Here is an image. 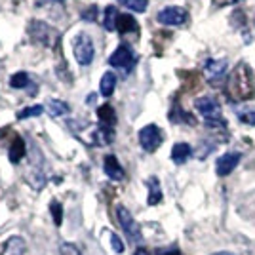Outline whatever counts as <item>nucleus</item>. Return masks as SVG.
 <instances>
[{
    "instance_id": "a211bd4d",
    "label": "nucleus",
    "mask_w": 255,
    "mask_h": 255,
    "mask_svg": "<svg viewBox=\"0 0 255 255\" xmlns=\"http://www.w3.org/2000/svg\"><path fill=\"white\" fill-rule=\"evenodd\" d=\"M115 88H117V76L113 75V71H107L105 75L101 76V84H99L101 96L111 97L115 94Z\"/></svg>"
},
{
    "instance_id": "2eb2a0df",
    "label": "nucleus",
    "mask_w": 255,
    "mask_h": 255,
    "mask_svg": "<svg viewBox=\"0 0 255 255\" xmlns=\"http://www.w3.org/2000/svg\"><path fill=\"white\" fill-rule=\"evenodd\" d=\"M191 154H192V149L189 143H175L173 149H171V160L175 164H185Z\"/></svg>"
},
{
    "instance_id": "f3484780",
    "label": "nucleus",
    "mask_w": 255,
    "mask_h": 255,
    "mask_svg": "<svg viewBox=\"0 0 255 255\" xmlns=\"http://www.w3.org/2000/svg\"><path fill=\"white\" fill-rule=\"evenodd\" d=\"M97 118H99V124H103V126H115L117 124V115H115V109L105 103V105H101L97 109Z\"/></svg>"
},
{
    "instance_id": "f704fd0d",
    "label": "nucleus",
    "mask_w": 255,
    "mask_h": 255,
    "mask_svg": "<svg viewBox=\"0 0 255 255\" xmlns=\"http://www.w3.org/2000/svg\"><path fill=\"white\" fill-rule=\"evenodd\" d=\"M213 255H233V254H229V252H217V254H213Z\"/></svg>"
},
{
    "instance_id": "dca6fc26",
    "label": "nucleus",
    "mask_w": 255,
    "mask_h": 255,
    "mask_svg": "<svg viewBox=\"0 0 255 255\" xmlns=\"http://www.w3.org/2000/svg\"><path fill=\"white\" fill-rule=\"evenodd\" d=\"M25 254V240L21 236H11L10 240L4 244L2 255H23Z\"/></svg>"
},
{
    "instance_id": "7c9ffc66",
    "label": "nucleus",
    "mask_w": 255,
    "mask_h": 255,
    "mask_svg": "<svg viewBox=\"0 0 255 255\" xmlns=\"http://www.w3.org/2000/svg\"><path fill=\"white\" fill-rule=\"evenodd\" d=\"M65 2H67V0H36V2H34V6H36V8H46V6H50V4H59V6H63Z\"/></svg>"
},
{
    "instance_id": "bb28decb",
    "label": "nucleus",
    "mask_w": 255,
    "mask_h": 255,
    "mask_svg": "<svg viewBox=\"0 0 255 255\" xmlns=\"http://www.w3.org/2000/svg\"><path fill=\"white\" fill-rule=\"evenodd\" d=\"M238 120L248 126H255V109H244L238 113Z\"/></svg>"
},
{
    "instance_id": "39448f33",
    "label": "nucleus",
    "mask_w": 255,
    "mask_h": 255,
    "mask_svg": "<svg viewBox=\"0 0 255 255\" xmlns=\"http://www.w3.org/2000/svg\"><path fill=\"white\" fill-rule=\"evenodd\" d=\"M73 52H75L78 65H82V67H88V65L94 61V53H96L94 42H92V38L86 32L76 34L75 42H73Z\"/></svg>"
},
{
    "instance_id": "4be33fe9",
    "label": "nucleus",
    "mask_w": 255,
    "mask_h": 255,
    "mask_svg": "<svg viewBox=\"0 0 255 255\" xmlns=\"http://www.w3.org/2000/svg\"><path fill=\"white\" fill-rule=\"evenodd\" d=\"M44 113V105H32V107H25V109H21L17 115H15V118L17 120H27V118H34V117H40Z\"/></svg>"
},
{
    "instance_id": "20e7f679",
    "label": "nucleus",
    "mask_w": 255,
    "mask_h": 255,
    "mask_svg": "<svg viewBox=\"0 0 255 255\" xmlns=\"http://www.w3.org/2000/svg\"><path fill=\"white\" fill-rule=\"evenodd\" d=\"M135 61H137L135 53H133V50H131L129 46H126V44H120L117 50L113 52V55L109 57V65L118 69V71H122L124 75H128V73L133 69Z\"/></svg>"
},
{
    "instance_id": "cd10ccee",
    "label": "nucleus",
    "mask_w": 255,
    "mask_h": 255,
    "mask_svg": "<svg viewBox=\"0 0 255 255\" xmlns=\"http://www.w3.org/2000/svg\"><path fill=\"white\" fill-rule=\"evenodd\" d=\"M80 15H82V19H84V21L94 23V21H97V15H99V8H97V6H88V8H86V10L82 11Z\"/></svg>"
},
{
    "instance_id": "412c9836",
    "label": "nucleus",
    "mask_w": 255,
    "mask_h": 255,
    "mask_svg": "<svg viewBox=\"0 0 255 255\" xmlns=\"http://www.w3.org/2000/svg\"><path fill=\"white\" fill-rule=\"evenodd\" d=\"M170 120H171V122H185V124H191V126H194V124H196V118L192 117V115H189V113H185V111H183V109H179V107L171 109Z\"/></svg>"
},
{
    "instance_id": "7ed1b4c3",
    "label": "nucleus",
    "mask_w": 255,
    "mask_h": 255,
    "mask_svg": "<svg viewBox=\"0 0 255 255\" xmlns=\"http://www.w3.org/2000/svg\"><path fill=\"white\" fill-rule=\"evenodd\" d=\"M194 109L202 115V118L206 120V124L210 128H225L227 122H225L223 115H221V105L219 101L212 96L206 97H198L194 101Z\"/></svg>"
},
{
    "instance_id": "b1692460",
    "label": "nucleus",
    "mask_w": 255,
    "mask_h": 255,
    "mask_svg": "<svg viewBox=\"0 0 255 255\" xmlns=\"http://www.w3.org/2000/svg\"><path fill=\"white\" fill-rule=\"evenodd\" d=\"M31 84V78L27 73H15V75L10 78V86L13 90H23V88H29Z\"/></svg>"
},
{
    "instance_id": "4468645a",
    "label": "nucleus",
    "mask_w": 255,
    "mask_h": 255,
    "mask_svg": "<svg viewBox=\"0 0 255 255\" xmlns=\"http://www.w3.org/2000/svg\"><path fill=\"white\" fill-rule=\"evenodd\" d=\"M25 152H27L25 141H23L21 137H13L10 149H8V158H10L11 164H19V162L25 158Z\"/></svg>"
},
{
    "instance_id": "aec40b11",
    "label": "nucleus",
    "mask_w": 255,
    "mask_h": 255,
    "mask_svg": "<svg viewBox=\"0 0 255 255\" xmlns=\"http://www.w3.org/2000/svg\"><path fill=\"white\" fill-rule=\"evenodd\" d=\"M46 107H48V111H50V117H53V118L63 117V115H67V113L71 111V107L67 105L65 101H61V99H50Z\"/></svg>"
},
{
    "instance_id": "5701e85b",
    "label": "nucleus",
    "mask_w": 255,
    "mask_h": 255,
    "mask_svg": "<svg viewBox=\"0 0 255 255\" xmlns=\"http://www.w3.org/2000/svg\"><path fill=\"white\" fill-rule=\"evenodd\" d=\"M117 17H118L117 6H107L105 17H103V27H105L107 31H113V29H115V25H117Z\"/></svg>"
},
{
    "instance_id": "473e14b6",
    "label": "nucleus",
    "mask_w": 255,
    "mask_h": 255,
    "mask_svg": "<svg viewBox=\"0 0 255 255\" xmlns=\"http://www.w3.org/2000/svg\"><path fill=\"white\" fill-rule=\"evenodd\" d=\"M156 255H181V254H179V250L170 248V250H160V252H156Z\"/></svg>"
},
{
    "instance_id": "6ab92c4d",
    "label": "nucleus",
    "mask_w": 255,
    "mask_h": 255,
    "mask_svg": "<svg viewBox=\"0 0 255 255\" xmlns=\"http://www.w3.org/2000/svg\"><path fill=\"white\" fill-rule=\"evenodd\" d=\"M147 187H149V198H147L149 206H156L158 202H162L160 181L156 179V177H149V179H147Z\"/></svg>"
},
{
    "instance_id": "9d476101",
    "label": "nucleus",
    "mask_w": 255,
    "mask_h": 255,
    "mask_svg": "<svg viewBox=\"0 0 255 255\" xmlns=\"http://www.w3.org/2000/svg\"><path fill=\"white\" fill-rule=\"evenodd\" d=\"M240 158H242L240 152H227V154H223L221 158H217V164H215L217 175H219V177H225V175L233 173L234 168L238 166Z\"/></svg>"
},
{
    "instance_id": "9b49d317",
    "label": "nucleus",
    "mask_w": 255,
    "mask_h": 255,
    "mask_svg": "<svg viewBox=\"0 0 255 255\" xmlns=\"http://www.w3.org/2000/svg\"><path fill=\"white\" fill-rule=\"evenodd\" d=\"M103 170H105L107 177H111L113 181H122L124 179V168L120 166V162L115 154H107L103 160Z\"/></svg>"
},
{
    "instance_id": "c756f323",
    "label": "nucleus",
    "mask_w": 255,
    "mask_h": 255,
    "mask_svg": "<svg viewBox=\"0 0 255 255\" xmlns=\"http://www.w3.org/2000/svg\"><path fill=\"white\" fill-rule=\"evenodd\" d=\"M111 246H113V250H115L117 254H122V252H124V244H122L120 236H117V234H111Z\"/></svg>"
},
{
    "instance_id": "a878e982",
    "label": "nucleus",
    "mask_w": 255,
    "mask_h": 255,
    "mask_svg": "<svg viewBox=\"0 0 255 255\" xmlns=\"http://www.w3.org/2000/svg\"><path fill=\"white\" fill-rule=\"evenodd\" d=\"M50 213H52L55 227H61V223H63V206L57 200H52L50 202Z\"/></svg>"
},
{
    "instance_id": "423d86ee",
    "label": "nucleus",
    "mask_w": 255,
    "mask_h": 255,
    "mask_svg": "<svg viewBox=\"0 0 255 255\" xmlns=\"http://www.w3.org/2000/svg\"><path fill=\"white\" fill-rule=\"evenodd\" d=\"M162 141H164V133L156 124H147L139 129V145L143 150L154 152L162 145Z\"/></svg>"
},
{
    "instance_id": "f03ea898",
    "label": "nucleus",
    "mask_w": 255,
    "mask_h": 255,
    "mask_svg": "<svg viewBox=\"0 0 255 255\" xmlns=\"http://www.w3.org/2000/svg\"><path fill=\"white\" fill-rule=\"evenodd\" d=\"M27 32H29L32 42L42 46V48H48V50H55L59 46V40H61L59 31L52 27L50 23L40 21V19H31Z\"/></svg>"
},
{
    "instance_id": "ddd939ff",
    "label": "nucleus",
    "mask_w": 255,
    "mask_h": 255,
    "mask_svg": "<svg viewBox=\"0 0 255 255\" xmlns=\"http://www.w3.org/2000/svg\"><path fill=\"white\" fill-rule=\"evenodd\" d=\"M115 29H117L120 34L135 32L137 31V21H135V17H133V15H129V13H118Z\"/></svg>"
},
{
    "instance_id": "6e6552de",
    "label": "nucleus",
    "mask_w": 255,
    "mask_h": 255,
    "mask_svg": "<svg viewBox=\"0 0 255 255\" xmlns=\"http://www.w3.org/2000/svg\"><path fill=\"white\" fill-rule=\"evenodd\" d=\"M156 19H158V23H162V25L179 27V25H183L185 21H189V13H187V10L179 8V6H168V8H164V10L158 11Z\"/></svg>"
},
{
    "instance_id": "f8f14e48",
    "label": "nucleus",
    "mask_w": 255,
    "mask_h": 255,
    "mask_svg": "<svg viewBox=\"0 0 255 255\" xmlns=\"http://www.w3.org/2000/svg\"><path fill=\"white\" fill-rule=\"evenodd\" d=\"M115 139V129L111 126H99L92 131V145H111Z\"/></svg>"
},
{
    "instance_id": "f257e3e1",
    "label": "nucleus",
    "mask_w": 255,
    "mask_h": 255,
    "mask_svg": "<svg viewBox=\"0 0 255 255\" xmlns=\"http://www.w3.org/2000/svg\"><path fill=\"white\" fill-rule=\"evenodd\" d=\"M227 97L231 101H248L255 97V80L252 69L246 63L236 65L233 73L229 75L227 86H225Z\"/></svg>"
},
{
    "instance_id": "0eeeda50",
    "label": "nucleus",
    "mask_w": 255,
    "mask_h": 255,
    "mask_svg": "<svg viewBox=\"0 0 255 255\" xmlns=\"http://www.w3.org/2000/svg\"><path fill=\"white\" fill-rule=\"evenodd\" d=\"M117 215H118V221H120V227H122V231L126 233L128 238H129L131 242H141V240H143L141 227H139V223L133 219V215L128 212L124 206H118Z\"/></svg>"
},
{
    "instance_id": "c85d7f7f",
    "label": "nucleus",
    "mask_w": 255,
    "mask_h": 255,
    "mask_svg": "<svg viewBox=\"0 0 255 255\" xmlns=\"http://www.w3.org/2000/svg\"><path fill=\"white\" fill-rule=\"evenodd\" d=\"M59 254L61 255H82L80 254V250H78L75 244H71V242H63L61 248H59Z\"/></svg>"
},
{
    "instance_id": "72a5a7b5",
    "label": "nucleus",
    "mask_w": 255,
    "mask_h": 255,
    "mask_svg": "<svg viewBox=\"0 0 255 255\" xmlns=\"http://www.w3.org/2000/svg\"><path fill=\"white\" fill-rule=\"evenodd\" d=\"M133 255H150V254L147 252V250H145V248H139V250H137V252H135Z\"/></svg>"
},
{
    "instance_id": "2f4dec72",
    "label": "nucleus",
    "mask_w": 255,
    "mask_h": 255,
    "mask_svg": "<svg viewBox=\"0 0 255 255\" xmlns=\"http://www.w3.org/2000/svg\"><path fill=\"white\" fill-rule=\"evenodd\" d=\"M238 2H242V0H213L215 6H227V4H238Z\"/></svg>"
},
{
    "instance_id": "1a4fd4ad",
    "label": "nucleus",
    "mask_w": 255,
    "mask_h": 255,
    "mask_svg": "<svg viewBox=\"0 0 255 255\" xmlns=\"http://www.w3.org/2000/svg\"><path fill=\"white\" fill-rule=\"evenodd\" d=\"M227 59H208L204 63V75L208 78L210 84H219V80L225 76L227 73Z\"/></svg>"
},
{
    "instance_id": "393cba45",
    "label": "nucleus",
    "mask_w": 255,
    "mask_h": 255,
    "mask_svg": "<svg viewBox=\"0 0 255 255\" xmlns=\"http://www.w3.org/2000/svg\"><path fill=\"white\" fill-rule=\"evenodd\" d=\"M122 6L129 8L131 11H137V13H143L149 8V0H118Z\"/></svg>"
}]
</instances>
